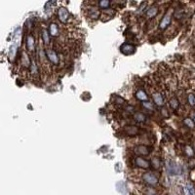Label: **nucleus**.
<instances>
[{
    "instance_id": "5701e85b",
    "label": "nucleus",
    "mask_w": 195,
    "mask_h": 195,
    "mask_svg": "<svg viewBox=\"0 0 195 195\" xmlns=\"http://www.w3.org/2000/svg\"><path fill=\"white\" fill-rule=\"evenodd\" d=\"M146 195H154L155 194V190H153L152 188H146Z\"/></svg>"
},
{
    "instance_id": "f03ea898",
    "label": "nucleus",
    "mask_w": 195,
    "mask_h": 195,
    "mask_svg": "<svg viewBox=\"0 0 195 195\" xmlns=\"http://www.w3.org/2000/svg\"><path fill=\"white\" fill-rule=\"evenodd\" d=\"M46 57L48 58V60L51 61L52 64H59L60 58H59V55H58L55 50L47 49L46 50Z\"/></svg>"
},
{
    "instance_id": "1a4fd4ad",
    "label": "nucleus",
    "mask_w": 195,
    "mask_h": 195,
    "mask_svg": "<svg viewBox=\"0 0 195 195\" xmlns=\"http://www.w3.org/2000/svg\"><path fill=\"white\" fill-rule=\"evenodd\" d=\"M136 98L139 99V101L140 102H148V96L146 95V93L144 92L143 90H139V91H137V93H136Z\"/></svg>"
},
{
    "instance_id": "9b49d317",
    "label": "nucleus",
    "mask_w": 195,
    "mask_h": 195,
    "mask_svg": "<svg viewBox=\"0 0 195 195\" xmlns=\"http://www.w3.org/2000/svg\"><path fill=\"white\" fill-rule=\"evenodd\" d=\"M27 47L30 52H33L35 50V42H34V39H33L32 35H28L27 36Z\"/></svg>"
},
{
    "instance_id": "f257e3e1",
    "label": "nucleus",
    "mask_w": 195,
    "mask_h": 195,
    "mask_svg": "<svg viewBox=\"0 0 195 195\" xmlns=\"http://www.w3.org/2000/svg\"><path fill=\"white\" fill-rule=\"evenodd\" d=\"M58 18L61 23H66L70 18V14L65 7H60L58 10Z\"/></svg>"
},
{
    "instance_id": "6ab92c4d",
    "label": "nucleus",
    "mask_w": 195,
    "mask_h": 195,
    "mask_svg": "<svg viewBox=\"0 0 195 195\" xmlns=\"http://www.w3.org/2000/svg\"><path fill=\"white\" fill-rule=\"evenodd\" d=\"M187 101H188V103L191 106H194L195 105V96L193 94H189L188 97H187Z\"/></svg>"
},
{
    "instance_id": "2eb2a0df",
    "label": "nucleus",
    "mask_w": 195,
    "mask_h": 195,
    "mask_svg": "<svg viewBox=\"0 0 195 195\" xmlns=\"http://www.w3.org/2000/svg\"><path fill=\"white\" fill-rule=\"evenodd\" d=\"M16 54H17V46L16 45H12V46L10 47V50H9V59L11 61L14 60Z\"/></svg>"
},
{
    "instance_id": "f8f14e48",
    "label": "nucleus",
    "mask_w": 195,
    "mask_h": 195,
    "mask_svg": "<svg viewBox=\"0 0 195 195\" xmlns=\"http://www.w3.org/2000/svg\"><path fill=\"white\" fill-rule=\"evenodd\" d=\"M125 132L127 133V134H129V135H136V134H138V133L140 132V129L137 126L129 125V126L125 127Z\"/></svg>"
},
{
    "instance_id": "423d86ee",
    "label": "nucleus",
    "mask_w": 195,
    "mask_h": 195,
    "mask_svg": "<svg viewBox=\"0 0 195 195\" xmlns=\"http://www.w3.org/2000/svg\"><path fill=\"white\" fill-rule=\"evenodd\" d=\"M170 23H171V13H167L163 17L162 20L160 22L159 27L161 30H165V28L170 24Z\"/></svg>"
},
{
    "instance_id": "9d476101",
    "label": "nucleus",
    "mask_w": 195,
    "mask_h": 195,
    "mask_svg": "<svg viewBox=\"0 0 195 195\" xmlns=\"http://www.w3.org/2000/svg\"><path fill=\"white\" fill-rule=\"evenodd\" d=\"M157 13H158V7L156 5H153L146 11V17L148 19H152L157 15Z\"/></svg>"
},
{
    "instance_id": "b1692460",
    "label": "nucleus",
    "mask_w": 195,
    "mask_h": 195,
    "mask_svg": "<svg viewBox=\"0 0 195 195\" xmlns=\"http://www.w3.org/2000/svg\"><path fill=\"white\" fill-rule=\"evenodd\" d=\"M193 122L195 123V112H194V114H193Z\"/></svg>"
},
{
    "instance_id": "6e6552de",
    "label": "nucleus",
    "mask_w": 195,
    "mask_h": 195,
    "mask_svg": "<svg viewBox=\"0 0 195 195\" xmlns=\"http://www.w3.org/2000/svg\"><path fill=\"white\" fill-rule=\"evenodd\" d=\"M134 151L136 154H138L139 156H143V155H148L149 150L146 146H136L134 148Z\"/></svg>"
},
{
    "instance_id": "0eeeda50",
    "label": "nucleus",
    "mask_w": 195,
    "mask_h": 195,
    "mask_svg": "<svg viewBox=\"0 0 195 195\" xmlns=\"http://www.w3.org/2000/svg\"><path fill=\"white\" fill-rule=\"evenodd\" d=\"M152 98H153V102L156 105L161 106L164 105V99L162 97V95L158 92H154L152 94Z\"/></svg>"
},
{
    "instance_id": "f3484780",
    "label": "nucleus",
    "mask_w": 195,
    "mask_h": 195,
    "mask_svg": "<svg viewBox=\"0 0 195 195\" xmlns=\"http://www.w3.org/2000/svg\"><path fill=\"white\" fill-rule=\"evenodd\" d=\"M42 40L44 41L45 44H49L50 42V37H49V33L46 30H42Z\"/></svg>"
},
{
    "instance_id": "20e7f679",
    "label": "nucleus",
    "mask_w": 195,
    "mask_h": 195,
    "mask_svg": "<svg viewBox=\"0 0 195 195\" xmlns=\"http://www.w3.org/2000/svg\"><path fill=\"white\" fill-rule=\"evenodd\" d=\"M120 51H121V53L124 54V55L129 56V55H133V54L135 53L136 48L134 45H132V44L124 43L121 45V47H120Z\"/></svg>"
},
{
    "instance_id": "dca6fc26",
    "label": "nucleus",
    "mask_w": 195,
    "mask_h": 195,
    "mask_svg": "<svg viewBox=\"0 0 195 195\" xmlns=\"http://www.w3.org/2000/svg\"><path fill=\"white\" fill-rule=\"evenodd\" d=\"M170 105H171V106H172V109H178V107L180 106V102H179V101H178V99L177 98H172L171 99H170Z\"/></svg>"
},
{
    "instance_id": "412c9836",
    "label": "nucleus",
    "mask_w": 195,
    "mask_h": 195,
    "mask_svg": "<svg viewBox=\"0 0 195 195\" xmlns=\"http://www.w3.org/2000/svg\"><path fill=\"white\" fill-rule=\"evenodd\" d=\"M184 124H186V126H188L189 128H193L194 127V122L189 118H185L184 119Z\"/></svg>"
},
{
    "instance_id": "a211bd4d",
    "label": "nucleus",
    "mask_w": 195,
    "mask_h": 195,
    "mask_svg": "<svg viewBox=\"0 0 195 195\" xmlns=\"http://www.w3.org/2000/svg\"><path fill=\"white\" fill-rule=\"evenodd\" d=\"M109 5H110V2L107 1V0H102V1L99 2V6L101 7L102 9H105V10H106L107 8L109 7Z\"/></svg>"
},
{
    "instance_id": "39448f33",
    "label": "nucleus",
    "mask_w": 195,
    "mask_h": 195,
    "mask_svg": "<svg viewBox=\"0 0 195 195\" xmlns=\"http://www.w3.org/2000/svg\"><path fill=\"white\" fill-rule=\"evenodd\" d=\"M135 164L138 166V167L143 168V169H147L149 166H150V163H149L147 160H146L140 156H138L135 158Z\"/></svg>"
},
{
    "instance_id": "aec40b11",
    "label": "nucleus",
    "mask_w": 195,
    "mask_h": 195,
    "mask_svg": "<svg viewBox=\"0 0 195 195\" xmlns=\"http://www.w3.org/2000/svg\"><path fill=\"white\" fill-rule=\"evenodd\" d=\"M185 153L187 154V156L192 157L194 155V150L193 148H191L190 146H185Z\"/></svg>"
},
{
    "instance_id": "4be33fe9",
    "label": "nucleus",
    "mask_w": 195,
    "mask_h": 195,
    "mask_svg": "<svg viewBox=\"0 0 195 195\" xmlns=\"http://www.w3.org/2000/svg\"><path fill=\"white\" fill-rule=\"evenodd\" d=\"M143 105L146 107V109H150L151 110H154V105H152L150 102H143Z\"/></svg>"
},
{
    "instance_id": "7ed1b4c3",
    "label": "nucleus",
    "mask_w": 195,
    "mask_h": 195,
    "mask_svg": "<svg viewBox=\"0 0 195 195\" xmlns=\"http://www.w3.org/2000/svg\"><path fill=\"white\" fill-rule=\"evenodd\" d=\"M143 180L146 182L149 185H155L158 184V179L156 178L155 175H153L152 173H146L143 174Z\"/></svg>"
},
{
    "instance_id": "4468645a",
    "label": "nucleus",
    "mask_w": 195,
    "mask_h": 195,
    "mask_svg": "<svg viewBox=\"0 0 195 195\" xmlns=\"http://www.w3.org/2000/svg\"><path fill=\"white\" fill-rule=\"evenodd\" d=\"M134 118L137 122H140V123H142V122H144L146 120V116L144 115L143 113H140V112H137L135 113L134 115Z\"/></svg>"
},
{
    "instance_id": "ddd939ff",
    "label": "nucleus",
    "mask_w": 195,
    "mask_h": 195,
    "mask_svg": "<svg viewBox=\"0 0 195 195\" xmlns=\"http://www.w3.org/2000/svg\"><path fill=\"white\" fill-rule=\"evenodd\" d=\"M49 30H50V33H51L53 36L59 35V27H58L57 24H55V23H52L51 24H50Z\"/></svg>"
}]
</instances>
